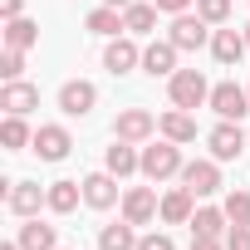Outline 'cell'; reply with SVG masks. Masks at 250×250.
<instances>
[{"label": "cell", "instance_id": "10", "mask_svg": "<svg viewBox=\"0 0 250 250\" xmlns=\"http://www.w3.org/2000/svg\"><path fill=\"white\" fill-rule=\"evenodd\" d=\"M93 103H98V88H93L88 79H69V83L59 88V113H64V118H88Z\"/></svg>", "mask_w": 250, "mask_h": 250}, {"label": "cell", "instance_id": "36", "mask_svg": "<svg viewBox=\"0 0 250 250\" xmlns=\"http://www.w3.org/2000/svg\"><path fill=\"white\" fill-rule=\"evenodd\" d=\"M103 5H113V10H128V5H133V0H103Z\"/></svg>", "mask_w": 250, "mask_h": 250}, {"label": "cell", "instance_id": "11", "mask_svg": "<svg viewBox=\"0 0 250 250\" xmlns=\"http://www.w3.org/2000/svg\"><path fill=\"white\" fill-rule=\"evenodd\" d=\"M138 35H113L108 40V49H103V69L108 74H133L138 64H143V49L133 44Z\"/></svg>", "mask_w": 250, "mask_h": 250}, {"label": "cell", "instance_id": "21", "mask_svg": "<svg viewBox=\"0 0 250 250\" xmlns=\"http://www.w3.org/2000/svg\"><path fill=\"white\" fill-rule=\"evenodd\" d=\"M98 250H138V226L128 216L113 221V226H103L98 230Z\"/></svg>", "mask_w": 250, "mask_h": 250}, {"label": "cell", "instance_id": "13", "mask_svg": "<svg viewBox=\"0 0 250 250\" xmlns=\"http://www.w3.org/2000/svg\"><path fill=\"white\" fill-rule=\"evenodd\" d=\"M167 40H172L177 49H201V44H211V25H206L201 15H172Z\"/></svg>", "mask_w": 250, "mask_h": 250}, {"label": "cell", "instance_id": "28", "mask_svg": "<svg viewBox=\"0 0 250 250\" xmlns=\"http://www.w3.org/2000/svg\"><path fill=\"white\" fill-rule=\"evenodd\" d=\"M221 211L230 216V226H235V221H250V191H240V187H235V191H226Z\"/></svg>", "mask_w": 250, "mask_h": 250}, {"label": "cell", "instance_id": "31", "mask_svg": "<svg viewBox=\"0 0 250 250\" xmlns=\"http://www.w3.org/2000/svg\"><path fill=\"white\" fill-rule=\"evenodd\" d=\"M226 250H250V221H235L226 230Z\"/></svg>", "mask_w": 250, "mask_h": 250}, {"label": "cell", "instance_id": "12", "mask_svg": "<svg viewBox=\"0 0 250 250\" xmlns=\"http://www.w3.org/2000/svg\"><path fill=\"white\" fill-rule=\"evenodd\" d=\"M206 147H211V157L216 162H235L240 157V147H245V133H240V123H216V128L206 133Z\"/></svg>", "mask_w": 250, "mask_h": 250}, {"label": "cell", "instance_id": "37", "mask_svg": "<svg viewBox=\"0 0 250 250\" xmlns=\"http://www.w3.org/2000/svg\"><path fill=\"white\" fill-rule=\"evenodd\" d=\"M0 250H20V240H5V245H0Z\"/></svg>", "mask_w": 250, "mask_h": 250}, {"label": "cell", "instance_id": "14", "mask_svg": "<svg viewBox=\"0 0 250 250\" xmlns=\"http://www.w3.org/2000/svg\"><path fill=\"white\" fill-rule=\"evenodd\" d=\"M177 44L172 40H152L147 49H143V74H152V79H172L177 74Z\"/></svg>", "mask_w": 250, "mask_h": 250}, {"label": "cell", "instance_id": "8", "mask_svg": "<svg viewBox=\"0 0 250 250\" xmlns=\"http://www.w3.org/2000/svg\"><path fill=\"white\" fill-rule=\"evenodd\" d=\"M152 133H157V118L147 108H123L113 118V138H123V143H147Z\"/></svg>", "mask_w": 250, "mask_h": 250}, {"label": "cell", "instance_id": "24", "mask_svg": "<svg viewBox=\"0 0 250 250\" xmlns=\"http://www.w3.org/2000/svg\"><path fill=\"white\" fill-rule=\"evenodd\" d=\"M157 5H147V0H133L128 10H123V25H128V35H152L157 30Z\"/></svg>", "mask_w": 250, "mask_h": 250}, {"label": "cell", "instance_id": "22", "mask_svg": "<svg viewBox=\"0 0 250 250\" xmlns=\"http://www.w3.org/2000/svg\"><path fill=\"white\" fill-rule=\"evenodd\" d=\"M0 143H5V152H20L35 143V128L20 118V113H5V123H0Z\"/></svg>", "mask_w": 250, "mask_h": 250}, {"label": "cell", "instance_id": "18", "mask_svg": "<svg viewBox=\"0 0 250 250\" xmlns=\"http://www.w3.org/2000/svg\"><path fill=\"white\" fill-rule=\"evenodd\" d=\"M191 216H196V196H191L187 187H172V191L162 196V221H167V226H191Z\"/></svg>", "mask_w": 250, "mask_h": 250}, {"label": "cell", "instance_id": "17", "mask_svg": "<svg viewBox=\"0 0 250 250\" xmlns=\"http://www.w3.org/2000/svg\"><path fill=\"white\" fill-rule=\"evenodd\" d=\"M103 167H108L113 177H133V172H143V152H138V143L113 138V147L103 152Z\"/></svg>", "mask_w": 250, "mask_h": 250}, {"label": "cell", "instance_id": "29", "mask_svg": "<svg viewBox=\"0 0 250 250\" xmlns=\"http://www.w3.org/2000/svg\"><path fill=\"white\" fill-rule=\"evenodd\" d=\"M196 15L206 25H226L230 20V0H196Z\"/></svg>", "mask_w": 250, "mask_h": 250}, {"label": "cell", "instance_id": "2", "mask_svg": "<svg viewBox=\"0 0 250 250\" xmlns=\"http://www.w3.org/2000/svg\"><path fill=\"white\" fill-rule=\"evenodd\" d=\"M167 93H172V108H201L206 98H211V83H206V74L201 69H177L172 79H167Z\"/></svg>", "mask_w": 250, "mask_h": 250}, {"label": "cell", "instance_id": "6", "mask_svg": "<svg viewBox=\"0 0 250 250\" xmlns=\"http://www.w3.org/2000/svg\"><path fill=\"white\" fill-rule=\"evenodd\" d=\"M5 206H10V216L30 221V216H40V206H49V187H40V182H10Z\"/></svg>", "mask_w": 250, "mask_h": 250}, {"label": "cell", "instance_id": "34", "mask_svg": "<svg viewBox=\"0 0 250 250\" xmlns=\"http://www.w3.org/2000/svg\"><path fill=\"white\" fill-rule=\"evenodd\" d=\"M191 250H226V235H191Z\"/></svg>", "mask_w": 250, "mask_h": 250}, {"label": "cell", "instance_id": "25", "mask_svg": "<svg viewBox=\"0 0 250 250\" xmlns=\"http://www.w3.org/2000/svg\"><path fill=\"white\" fill-rule=\"evenodd\" d=\"M88 35H128V25H123V10H113V5H98V10H88Z\"/></svg>", "mask_w": 250, "mask_h": 250}, {"label": "cell", "instance_id": "23", "mask_svg": "<svg viewBox=\"0 0 250 250\" xmlns=\"http://www.w3.org/2000/svg\"><path fill=\"white\" fill-rule=\"evenodd\" d=\"M15 240H20V250H59L54 226H44V221H35V216L20 226V235H15Z\"/></svg>", "mask_w": 250, "mask_h": 250}, {"label": "cell", "instance_id": "9", "mask_svg": "<svg viewBox=\"0 0 250 250\" xmlns=\"http://www.w3.org/2000/svg\"><path fill=\"white\" fill-rule=\"evenodd\" d=\"M123 216H128L133 226H152V221L162 216L157 191H152V187H128V191H123Z\"/></svg>", "mask_w": 250, "mask_h": 250}, {"label": "cell", "instance_id": "20", "mask_svg": "<svg viewBox=\"0 0 250 250\" xmlns=\"http://www.w3.org/2000/svg\"><path fill=\"white\" fill-rule=\"evenodd\" d=\"M79 201H83V182H69V177L49 182V211H54V216H69V211H79Z\"/></svg>", "mask_w": 250, "mask_h": 250}, {"label": "cell", "instance_id": "33", "mask_svg": "<svg viewBox=\"0 0 250 250\" xmlns=\"http://www.w3.org/2000/svg\"><path fill=\"white\" fill-rule=\"evenodd\" d=\"M152 5H157L162 15H187V10L196 5V0H152Z\"/></svg>", "mask_w": 250, "mask_h": 250}, {"label": "cell", "instance_id": "26", "mask_svg": "<svg viewBox=\"0 0 250 250\" xmlns=\"http://www.w3.org/2000/svg\"><path fill=\"white\" fill-rule=\"evenodd\" d=\"M35 44H40V25L35 20H25V15L5 20V49H35Z\"/></svg>", "mask_w": 250, "mask_h": 250}, {"label": "cell", "instance_id": "30", "mask_svg": "<svg viewBox=\"0 0 250 250\" xmlns=\"http://www.w3.org/2000/svg\"><path fill=\"white\" fill-rule=\"evenodd\" d=\"M25 74V49H5V54H0V79H20Z\"/></svg>", "mask_w": 250, "mask_h": 250}, {"label": "cell", "instance_id": "4", "mask_svg": "<svg viewBox=\"0 0 250 250\" xmlns=\"http://www.w3.org/2000/svg\"><path fill=\"white\" fill-rule=\"evenodd\" d=\"M30 147L40 152V162H64V157L74 152V138H69V128H64V123H40Z\"/></svg>", "mask_w": 250, "mask_h": 250}, {"label": "cell", "instance_id": "16", "mask_svg": "<svg viewBox=\"0 0 250 250\" xmlns=\"http://www.w3.org/2000/svg\"><path fill=\"white\" fill-rule=\"evenodd\" d=\"M245 30H211V54H216V64L221 69H230V64H240L245 59Z\"/></svg>", "mask_w": 250, "mask_h": 250}, {"label": "cell", "instance_id": "5", "mask_svg": "<svg viewBox=\"0 0 250 250\" xmlns=\"http://www.w3.org/2000/svg\"><path fill=\"white\" fill-rule=\"evenodd\" d=\"M182 187H187L196 201L216 196V191H221V167H216V157H211V162H206V157L187 162V167H182Z\"/></svg>", "mask_w": 250, "mask_h": 250}, {"label": "cell", "instance_id": "3", "mask_svg": "<svg viewBox=\"0 0 250 250\" xmlns=\"http://www.w3.org/2000/svg\"><path fill=\"white\" fill-rule=\"evenodd\" d=\"M206 103H211V113H216V118L240 123V118L250 113V88H240V83H230V79H226V83H216V88H211V98H206Z\"/></svg>", "mask_w": 250, "mask_h": 250}, {"label": "cell", "instance_id": "38", "mask_svg": "<svg viewBox=\"0 0 250 250\" xmlns=\"http://www.w3.org/2000/svg\"><path fill=\"white\" fill-rule=\"evenodd\" d=\"M245 44H250V25H245Z\"/></svg>", "mask_w": 250, "mask_h": 250}, {"label": "cell", "instance_id": "15", "mask_svg": "<svg viewBox=\"0 0 250 250\" xmlns=\"http://www.w3.org/2000/svg\"><path fill=\"white\" fill-rule=\"evenodd\" d=\"M0 108L5 113H35L40 108V88L35 83H25V79H10V83H0Z\"/></svg>", "mask_w": 250, "mask_h": 250}, {"label": "cell", "instance_id": "1", "mask_svg": "<svg viewBox=\"0 0 250 250\" xmlns=\"http://www.w3.org/2000/svg\"><path fill=\"white\" fill-rule=\"evenodd\" d=\"M182 143H172V138H162V143H152V147H143V177L157 187V182H167V177H182Z\"/></svg>", "mask_w": 250, "mask_h": 250}, {"label": "cell", "instance_id": "35", "mask_svg": "<svg viewBox=\"0 0 250 250\" xmlns=\"http://www.w3.org/2000/svg\"><path fill=\"white\" fill-rule=\"evenodd\" d=\"M0 15H5V20H15V15H25V0H0Z\"/></svg>", "mask_w": 250, "mask_h": 250}, {"label": "cell", "instance_id": "27", "mask_svg": "<svg viewBox=\"0 0 250 250\" xmlns=\"http://www.w3.org/2000/svg\"><path fill=\"white\" fill-rule=\"evenodd\" d=\"M230 230V216L221 211V206H196V216H191V235H226Z\"/></svg>", "mask_w": 250, "mask_h": 250}, {"label": "cell", "instance_id": "32", "mask_svg": "<svg viewBox=\"0 0 250 250\" xmlns=\"http://www.w3.org/2000/svg\"><path fill=\"white\" fill-rule=\"evenodd\" d=\"M138 250H177V245H172V235H162V230H147V235H138Z\"/></svg>", "mask_w": 250, "mask_h": 250}, {"label": "cell", "instance_id": "7", "mask_svg": "<svg viewBox=\"0 0 250 250\" xmlns=\"http://www.w3.org/2000/svg\"><path fill=\"white\" fill-rule=\"evenodd\" d=\"M118 182H123V177H113L108 167H103V172H88V177H83V206H93V211H108V206H118V201H123Z\"/></svg>", "mask_w": 250, "mask_h": 250}, {"label": "cell", "instance_id": "19", "mask_svg": "<svg viewBox=\"0 0 250 250\" xmlns=\"http://www.w3.org/2000/svg\"><path fill=\"white\" fill-rule=\"evenodd\" d=\"M157 133L187 147V143H196V118H191L187 108H172V113H162V118H157Z\"/></svg>", "mask_w": 250, "mask_h": 250}]
</instances>
